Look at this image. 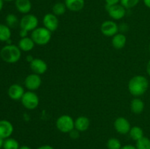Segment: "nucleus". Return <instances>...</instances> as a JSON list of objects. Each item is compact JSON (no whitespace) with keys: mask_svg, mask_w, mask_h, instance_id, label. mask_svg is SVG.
<instances>
[{"mask_svg":"<svg viewBox=\"0 0 150 149\" xmlns=\"http://www.w3.org/2000/svg\"><path fill=\"white\" fill-rule=\"evenodd\" d=\"M128 91L133 96L139 97L144 94L149 88V81L143 75H136L128 82Z\"/></svg>","mask_w":150,"mask_h":149,"instance_id":"1","label":"nucleus"},{"mask_svg":"<svg viewBox=\"0 0 150 149\" xmlns=\"http://www.w3.org/2000/svg\"><path fill=\"white\" fill-rule=\"evenodd\" d=\"M0 56L2 60L9 64H14L21 57V51L18 46L14 45H7L1 48Z\"/></svg>","mask_w":150,"mask_h":149,"instance_id":"2","label":"nucleus"},{"mask_svg":"<svg viewBox=\"0 0 150 149\" xmlns=\"http://www.w3.org/2000/svg\"><path fill=\"white\" fill-rule=\"evenodd\" d=\"M52 32H50L46 28L38 27L32 31L31 34V38L33 39L35 45H45L51 41L52 37Z\"/></svg>","mask_w":150,"mask_h":149,"instance_id":"3","label":"nucleus"},{"mask_svg":"<svg viewBox=\"0 0 150 149\" xmlns=\"http://www.w3.org/2000/svg\"><path fill=\"white\" fill-rule=\"evenodd\" d=\"M57 129L62 133H70L75 129V120L69 115H62L56 121Z\"/></svg>","mask_w":150,"mask_h":149,"instance_id":"4","label":"nucleus"},{"mask_svg":"<svg viewBox=\"0 0 150 149\" xmlns=\"http://www.w3.org/2000/svg\"><path fill=\"white\" fill-rule=\"evenodd\" d=\"M39 20L36 15L33 14L24 15L19 22V26L21 29L26 31V32H32L38 27Z\"/></svg>","mask_w":150,"mask_h":149,"instance_id":"5","label":"nucleus"},{"mask_svg":"<svg viewBox=\"0 0 150 149\" xmlns=\"http://www.w3.org/2000/svg\"><path fill=\"white\" fill-rule=\"evenodd\" d=\"M21 101L22 105L25 108L31 110L36 109L40 103V99L38 94L32 91H28L25 92Z\"/></svg>","mask_w":150,"mask_h":149,"instance_id":"6","label":"nucleus"},{"mask_svg":"<svg viewBox=\"0 0 150 149\" xmlns=\"http://www.w3.org/2000/svg\"><path fill=\"white\" fill-rule=\"evenodd\" d=\"M42 79L40 75L35 73H32L26 77L24 80V86L29 91H35L40 87Z\"/></svg>","mask_w":150,"mask_h":149,"instance_id":"7","label":"nucleus"},{"mask_svg":"<svg viewBox=\"0 0 150 149\" xmlns=\"http://www.w3.org/2000/svg\"><path fill=\"white\" fill-rule=\"evenodd\" d=\"M119 26L114 20H105L100 26V31L104 36L114 37L119 32Z\"/></svg>","mask_w":150,"mask_h":149,"instance_id":"8","label":"nucleus"},{"mask_svg":"<svg viewBox=\"0 0 150 149\" xmlns=\"http://www.w3.org/2000/svg\"><path fill=\"white\" fill-rule=\"evenodd\" d=\"M108 15L114 20H121L125 16L126 10L121 4H114L112 6H106Z\"/></svg>","mask_w":150,"mask_h":149,"instance_id":"9","label":"nucleus"},{"mask_svg":"<svg viewBox=\"0 0 150 149\" xmlns=\"http://www.w3.org/2000/svg\"><path fill=\"white\" fill-rule=\"evenodd\" d=\"M42 23H43L44 27L48 29L50 32H54L58 29L59 22L57 15L53 13H47L43 16Z\"/></svg>","mask_w":150,"mask_h":149,"instance_id":"10","label":"nucleus"},{"mask_svg":"<svg viewBox=\"0 0 150 149\" xmlns=\"http://www.w3.org/2000/svg\"><path fill=\"white\" fill-rule=\"evenodd\" d=\"M114 127L119 134H127L131 129V125L127 118L124 117H119L114 121Z\"/></svg>","mask_w":150,"mask_h":149,"instance_id":"11","label":"nucleus"},{"mask_svg":"<svg viewBox=\"0 0 150 149\" xmlns=\"http://www.w3.org/2000/svg\"><path fill=\"white\" fill-rule=\"evenodd\" d=\"M29 66L33 73L39 75L44 74L48 70V64L41 58H35L32 62L29 63Z\"/></svg>","mask_w":150,"mask_h":149,"instance_id":"12","label":"nucleus"},{"mask_svg":"<svg viewBox=\"0 0 150 149\" xmlns=\"http://www.w3.org/2000/svg\"><path fill=\"white\" fill-rule=\"evenodd\" d=\"M9 96L13 100H21L22 96L24 94L25 91L23 88L19 84H13L8 89Z\"/></svg>","mask_w":150,"mask_h":149,"instance_id":"13","label":"nucleus"},{"mask_svg":"<svg viewBox=\"0 0 150 149\" xmlns=\"http://www.w3.org/2000/svg\"><path fill=\"white\" fill-rule=\"evenodd\" d=\"M13 126L11 123L7 120L0 121V137L7 139L11 136L13 132Z\"/></svg>","mask_w":150,"mask_h":149,"instance_id":"14","label":"nucleus"},{"mask_svg":"<svg viewBox=\"0 0 150 149\" xmlns=\"http://www.w3.org/2000/svg\"><path fill=\"white\" fill-rule=\"evenodd\" d=\"M90 126V121L87 117L81 115L75 120V129L80 132L86 131Z\"/></svg>","mask_w":150,"mask_h":149,"instance_id":"15","label":"nucleus"},{"mask_svg":"<svg viewBox=\"0 0 150 149\" xmlns=\"http://www.w3.org/2000/svg\"><path fill=\"white\" fill-rule=\"evenodd\" d=\"M67 10L71 12H79L84 7V0H64Z\"/></svg>","mask_w":150,"mask_h":149,"instance_id":"16","label":"nucleus"},{"mask_svg":"<svg viewBox=\"0 0 150 149\" xmlns=\"http://www.w3.org/2000/svg\"><path fill=\"white\" fill-rule=\"evenodd\" d=\"M15 5L19 13L24 15L29 13L32 7L30 0H16Z\"/></svg>","mask_w":150,"mask_h":149,"instance_id":"17","label":"nucleus"},{"mask_svg":"<svg viewBox=\"0 0 150 149\" xmlns=\"http://www.w3.org/2000/svg\"><path fill=\"white\" fill-rule=\"evenodd\" d=\"M111 43L113 47L116 49H122L125 46L127 43V37L123 33H117V34L112 37L111 39Z\"/></svg>","mask_w":150,"mask_h":149,"instance_id":"18","label":"nucleus"},{"mask_svg":"<svg viewBox=\"0 0 150 149\" xmlns=\"http://www.w3.org/2000/svg\"><path fill=\"white\" fill-rule=\"evenodd\" d=\"M35 46V43L33 39L29 37H23L19 40L18 42V48H20L21 51L24 52H29L32 51Z\"/></svg>","mask_w":150,"mask_h":149,"instance_id":"19","label":"nucleus"},{"mask_svg":"<svg viewBox=\"0 0 150 149\" xmlns=\"http://www.w3.org/2000/svg\"><path fill=\"white\" fill-rule=\"evenodd\" d=\"M145 108L144 102L140 98H134L130 102V110L134 114H141Z\"/></svg>","mask_w":150,"mask_h":149,"instance_id":"20","label":"nucleus"},{"mask_svg":"<svg viewBox=\"0 0 150 149\" xmlns=\"http://www.w3.org/2000/svg\"><path fill=\"white\" fill-rule=\"evenodd\" d=\"M129 135H130V138L134 141H138L142 138L144 136V131L139 126H134V127H131L130 131H129Z\"/></svg>","mask_w":150,"mask_h":149,"instance_id":"21","label":"nucleus"},{"mask_svg":"<svg viewBox=\"0 0 150 149\" xmlns=\"http://www.w3.org/2000/svg\"><path fill=\"white\" fill-rule=\"evenodd\" d=\"M11 37V30L9 26L4 24H0V41L7 42Z\"/></svg>","mask_w":150,"mask_h":149,"instance_id":"22","label":"nucleus"},{"mask_svg":"<svg viewBox=\"0 0 150 149\" xmlns=\"http://www.w3.org/2000/svg\"><path fill=\"white\" fill-rule=\"evenodd\" d=\"M67 7L65 4L63 2H57L53 5L52 7V13L57 15V17L62 15L67 11Z\"/></svg>","mask_w":150,"mask_h":149,"instance_id":"23","label":"nucleus"},{"mask_svg":"<svg viewBox=\"0 0 150 149\" xmlns=\"http://www.w3.org/2000/svg\"><path fill=\"white\" fill-rule=\"evenodd\" d=\"M19 143L16 139L9 138L5 139L3 145V148L4 149H19Z\"/></svg>","mask_w":150,"mask_h":149,"instance_id":"24","label":"nucleus"},{"mask_svg":"<svg viewBox=\"0 0 150 149\" xmlns=\"http://www.w3.org/2000/svg\"><path fill=\"white\" fill-rule=\"evenodd\" d=\"M106 146L108 149H121L122 147L120 140L116 137L108 139L106 143Z\"/></svg>","mask_w":150,"mask_h":149,"instance_id":"25","label":"nucleus"},{"mask_svg":"<svg viewBox=\"0 0 150 149\" xmlns=\"http://www.w3.org/2000/svg\"><path fill=\"white\" fill-rule=\"evenodd\" d=\"M6 23H7V26H9L10 28H16L19 24L18 19L17 16L15 14H8L6 16Z\"/></svg>","mask_w":150,"mask_h":149,"instance_id":"26","label":"nucleus"},{"mask_svg":"<svg viewBox=\"0 0 150 149\" xmlns=\"http://www.w3.org/2000/svg\"><path fill=\"white\" fill-rule=\"evenodd\" d=\"M136 148L137 149H150V139L143 137L136 141Z\"/></svg>","mask_w":150,"mask_h":149,"instance_id":"27","label":"nucleus"},{"mask_svg":"<svg viewBox=\"0 0 150 149\" xmlns=\"http://www.w3.org/2000/svg\"><path fill=\"white\" fill-rule=\"evenodd\" d=\"M140 0H120V4L125 9H131L139 4Z\"/></svg>","mask_w":150,"mask_h":149,"instance_id":"28","label":"nucleus"},{"mask_svg":"<svg viewBox=\"0 0 150 149\" xmlns=\"http://www.w3.org/2000/svg\"><path fill=\"white\" fill-rule=\"evenodd\" d=\"M69 134H70V137H71L72 139L76 140V139H78L80 137V131H78L76 129H73L69 133Z\"/></svg>","mask_w":150,"mask_h":149,"instance_id":"29","label":"nucleus"},{"mask_svg":"<svg viewBox=\"0 0 150 149\" xmlns=\"http://www.w3.org/2000/svg\"><path fill=\"white\" fill-rule=\"evenodd\" d=\"M106 6H112L120 3V0H105Z\"/></svg>","mask_w":150,"mask_h":149,"instance_id":"30","label":"nucleus"},{"mask_svg":"<svg viewBox=\"0 0 150 149\" xmlns=\"http://www.w3.org/2000/svg\"><path fill=\"white\" fill-rule=\"evenodd\" d=\"M37 149H54V148L50 145H41L40 147H38Z\"/></svg>","mask_w":150,"mask_h":149,"instance_id":"31","label":"nucleus"},{"mask_svg":"<svg viewBox=\"0 0 150 149\" xmlns=\"http://www.w3.org/2000/svg\"><path fill=\"white\" fill-rule=\"evenodd\" d=\"M121 149H137L136 148V146L133 145H123L121 148Z\"/></svg>","mask_w":150,"mask_h":149,"instance_id":"32","label":"nucleus"},{"mask_svg":"<svg viewBox=\"0 0 150 149\" xmlns=\"http://www.w3.org/2000/svg\"><path fill=\"white\" fill-rule=\"evenodd\" d=\"M27 34H28V32H26V31L25 30H23V29H21L20 31L21 37L23 38V37H28Z\"/></svg>","mask_w":150,"mask_h":149,"instance_id":"33","label":"nucleus"},{"mask_svg":"<svg viewBox=\"0 0 150 149\" xmlns=\"http://www.w3.org/2000/svg\"><path fill=\"white\" fill-rule=\"evenodd\" d=\"M146 72H147V74L150 76V60L148 61L147 64H146Z\"/></svg>","mask_w":150,"mask_h":149,"instance_id":"34","label":"nucleus"},{"mask_svg":"<svg viewBox=\"0 0 150 149\" xmlns=\"http://www.w3.org/2000/svg\"><path fill=\"white\" fill-rule=\"evenodd\" d=\"M144 4L146 7L150 9V0H143Z\"/></svg>","mask_w":150,"mask_h":149,"instance_id":"35","label":"nucleus"},{"mask_svg":"<svg viewBox=\"0 0 150 149\" xmlns=\"http://www.w3.org/2000/svg\"><path fill=\"white\" fill-rule=\"evenodd\" d=\"M34 58H33V57H32L31 55H29V56H26V60H27V61H29V63L32 62V61H33Z\"/></svg>","mask_w":150,"mask_h":149,"instance_id":"36","label":"nucleus"},{"mask_svg":"<svg viewBox=\"0 0 150 149\" xmlns=\"http://www.w3.org/2000/svg\"><path fill=\"white\" fill-rule=\"evenodd\" d=\"M4 139L1 138V137H0V148H3V145H4Z\"/></svg>","mask_w":150,"mask_h":149,"instance_id":"37","label":"nucleus"},{"mask_svg":"<svg viewBox=\"0 0 150 149\" xmlns=\"http://www.w3.org/2000/svg\"><path fill=\"white\" fill-rule=\"evenodd\" d=\"M19 149H32L29 146H27V145H22L21 146L20 148H19Z\"/></svg>","mask_w":150,"mask_h":149,"instance_id":"38","label":"nucleus"},{"mask_svg":"<svg viewBox=\"0 0 150 149\" xmlns=\"http://www.w3.org/2000/svg\"><path fill=\"white\" fill-rule=\"evenodd\" d=\"M3 5H4V3H3V0H0V11H1V9L3 8Z\"/></svg>","mask_w":150,"mask_h":149,"instance_id":"39","label":"nucleus"},{"mask_svg":"<svg viewBox=\"0 0 150 149\" xmlns=\"http://www.w3.org/2000/svg\"><path fill=\"white\" fill-rule=\"evenodd\" d=\"M3 1H16V0H3Z\"/></svg>","mask_w":150,"mask_h":149,"instance_id":"40","label":"nucleus"},{"mask_svg":"<svg viewBox=\"0 0 150 149\" xmlns=\"http://www.w3.org/2000/svg\"><path fill=\"white\" fill-rule=\"evenodd\" d=\"M149 53H150V44H149Z\"/></svg>","mask_w":150,"mask_h":149,"instance_id":"41","label":"nucleus"}]
</instances>
